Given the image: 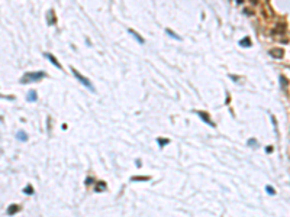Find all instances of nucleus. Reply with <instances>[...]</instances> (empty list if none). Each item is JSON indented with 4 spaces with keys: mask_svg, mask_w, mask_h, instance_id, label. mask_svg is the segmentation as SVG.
<instances>
[{
    "mask_svg": "<svg viewBox=\"0 0 290 217\" xmlns=\"http://www.w3.org/2000/svg\"><path fill=\"white\" fill-rule=\"evenodd\" d=\"M45 77V73H28L25 74L23 77L20 78V83L22 84H26V83H32V81H38V80H42Z\"/></svg>",
    "mask_w": 290,
    "mask_h": 217,
    "instance_id": "nucleus-1",
    "label": "nucleus"
},
{
    "mask_svg": "<svg viewBox=\"0 0 290 217\" xmlns=\"http://www.w3.org/2000/svg\"><path fill=\"white\" fill-rule=\"evenodd\" d=\"M71 71H73L74 77H76V78H77V80H78V81H80V83L84 85V87H87V89L90 90V91H94V87H93V84L90 83V80H87L86 77H83V75H81V74H80V73H78L76 68H73V67H71Z\"/></svg>",
    "mask_w": 290,
    "mask_h": 217,
    "instance_id": "nucleus-2",
    "label": "nucleus"
},
{
    "mask_svg": "<svg viewBox=\"0 0 290 217\" xmlns=\"http://www.w3.org/2000/svg\"><path fill=\"white\" fill-rule=\"evenodd\" d=\"M197 114L200 116V119H202V120H205V122H206V123H208L209 126L215 127V123H213V122H212V120L209 119V114H208V113H203V112H197Z\"/></svg>",
    "mask_w": 290,
    "mask_h": 217,
    "instance_id": "nucleus-3",
    "label": "nucleus"
},
{
    "mask_svg": "<svg viewBox=\"0 0 290 217\" xmlns=\"http://www.w3.org/2000/svg\"><path fill=\"white\" fill-rule=\"evenodd\" d=\"M19 210H20V207H19L17 204H10V206L7 207V214H9V216H13V214H16Z\"/></svg>",
    "mask_w": 290,
    "mask_h": 217,
    "instance_id": "nucleus-4",
    "label": "nucleus"
},
{
    "mask_svg": "<svg viewBox=\"0 0 290 217\" xmlns=\"http://www.w3.org/2000/svg\"><path fill=\"white\" fill-rule=\"evenodd\" d=\"M45 57H47V58H48V59H50V61H51V62L55 65V67H57L58 70H61V64L57 61V58H55L54 55H51V54H45Z\"/></svg>",
    "mask_w": 290,
    "mask_h": 217,
    "instance_id": "nucleus-5",
    "label": "nucleus"
},
{
    "mask_svg": "<svg viewBox=\"0 0 290 217\" xmlns=\"http://www.w3.org/2000/svg\"><path fill=\"white\" fill-rule=\"evenodd\" d=\"M239 45H241L242 48H248V47H251V41H250V38H244V39H241V41H239Z\"/></svg>",
    "mask_w": 290,
    "mask_h": 217,
    "instance_id": "nucleus-6",
    "label": "nucleus"
},
{
    "mask_svg": "<svg viewBox=\"0 0 290 217\" xmlns=\"http://www.w3.org/2000/svg\"><path fill=\"white\" fill-rule=\"evenodd\" d=\"M270 54H271L273 57H276V58H281L283 51H281V49H271V51H270Z\"/></svg>",
    "mask_w": 290,
    "mask_h": 217,
    "instance_id": "nucleus-7",
    "label": "nucleus"
},
{
    "mask_svg": "<svg viewBox=\"0 0 290 217\" xmlns=\"http://www.w3.org/2000/svg\"><path fill=\"white\" fill-rule=\"evenodd\" d=\"M17 139H19V140H26V139H28V135L23 132V130H19V132H17Z\"/></svg>",
    "mask_w": 290,
    "mask_h": 217,
    "instance_id": "nucleus-8",
    "label": "nucleus"
},
{
    "mask_svg": "<svg viewBox=\"0 0 290 217\" xmlns=\"http://www.w3.org/2000/svg\"><path fill=\"white\" fill-rule=\"evenodd\" d=\"M129 33H131V35H133V38H135V39H137L139 43H144V39H142V38H141V36L137 33V32H133L132 29H129Z\"/></svg>",
    "mask_w": 290,
    "mask_h": 217,
    "instance_id": "nucleus-9",
    "label": "nucleus"
},
{
    "mask_svg": "<svg viewBox=\"0 0 290 217\" xmlns=\"http://www.w3.org/2000/svg\"><path fill=\"white\" fill-rule=\"evenodd\" d=\"M36 99H38L36 93H35V91H29V94H28V101H36Z\"/></svg>",
    "mask_w": 290,
    "mask_h": 217,
    "instance_id": "nucleus-10",
    "label": "nucleus"
},
{
    "mask_svg": "<svg viewBox=\"0 0 290 217\" xmlns=\"http://www.w3.org/2000/svg\"><path fill=\"white\" fill-rule=\"evenodd\" d=\"M157 142H158V145L163 148V146H165V145H167L170 140H168V139H164V138H158V139H157Z\"/></svg>",
    "mask_w": 290,
    "mask_h": 217,
    "instance_id": "nucleus-11",
    "label": "nucleus"
},
{
    "mask_svg": "<svg viewBox=\"0 0 290 217\" xmlns=\"http://www.w3.org/2000/svg\"><path fill=\"white\" fill-rule=\"evenodd\" d=\"M165 32H167V33H168V35H170V36H171V38H174V39H177V41H178V39H180V36H178V35H177V33H174V32H173V31H170V29H167V31H165Z\"/></svg>",
    "mask_w": 290,
    "mask_h": 217,
    "instance_id": "nucleus-12",
    "label": "nucleus"
},
{
    "mask_svg": "<svg viewBox=\"0 0 290 217\" xmlns=\"http://www.w3.org/2000/svg\"><path fill=\"white\" fill-rule=\"evenodd\" d=\"M104 182H100V184H97V187H96V191H103L104 190Z\"/></svg>",
    "mask_w": 290,
    "mask_h": 217,
    "instance_id": "nucleus-13",
    "label": "nucleus"
},
{
    "mask_svg": "<svg viewBox=\"0 0 290 217\" xmlns=\"http://www.w3.org/2000/svg\"><path fill=\"white\" fill-rule=\"evenodd\" d=\"M23 191H25V194H33V190H32V187H31V185H28V187H26Z\"/></svg>",
    "mask_w": 290,
    "mask_h": 217,
    "instance_id": "nucleus-14",
    "label": "nucleus"
},
{
    "mask_svg": "<svg viewBox=\"0 0 290 217\" xmlns=\"http://www.w3.org/2000/svg\"><path fill=\"white\" fill-rule=\"evenodd\" d=\"M145 180H148V177H141V178H132V181H145Z\"/></svg>",
    "mask_w": 290,
    "mask_h": 217,
    "instance_id": "nucleus-15",
    "label": "nucleus"
},
{
    "mask_svg": "<svg viewBox=\"0 0 290 217\" xmlns=\"http://www.w3.org/2000/svg\"><path fill=\"white\" fill-rule=\"evenodd\" d=\"M248 143H250L251 146H254V148L257 146V142H255V139H250V142H248Z\"/></svg>",
    "mask_w": 290,
    "mask_h": 217,
    "instance_id": "nucleus-16",
    "label": "nucleus"
},
{
    "mask_svg": "<svg viewBox=\"0 0 290 217\" xmlns=\"http://www.w3.org/2000/svg\"><path fill=\"white\" fill-rule=\"evenodd\" d=\"M265 190H267V192H269V194H274V190H273L271 187H267Z\"/></svg>",
    "mask_w": 290,
    "mask_h": 217,
    "instance_id": "nucleus-17",
    "label": "nucleus"
},
{
    "mask_svg": "<svg viewBox=\"0 0 290 217\" xmlns=\"http://www.w3.org/2000/svg\"><path fill=\"white\" fill-rule=\"evenodd\" d=\"M92 182H93V178H87L86 180V184H92Z\"/></svg>",
    "mask_w": 290,
    "mask_h": 217,
    "instance_id": "nucleus-18",
    "label": "nucleus"
}]
</instances>
